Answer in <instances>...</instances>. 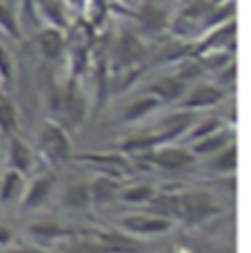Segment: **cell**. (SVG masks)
<instances>
[{
  "instance_id": "cell-1",
  "label": "cell",
  "mask_w": 251,
  "mask_h": 253,
  "mask_svg": "<svg viewBox=\"0 0 251 253\" xmlns=\"http://www.w3.org/2000/svg\"><path fill=\"white\" fill-rule=\"evenodd\" d=\"M43 149L53 157V159H61L67 157V151H69V145H67V137L61 129H57L55 126L45 127L43 131Z\"/></svg>"
},
{
  "instance_id": "cell-2",
  "label": "cell",
  "mask_w": 251,
  "mask_h": 253,
  "mask_svg": "<svg viewBox=\"0 0 251 253\" xmlns=\"http://www.w3.org/2000/svg\"><path fill=\"white\" fill-rule=\"evenodd\" d=\"M222 98V92L214 86H200L196 88L187 100H185V106H206V104H214Z\"/></svg>"
},
{
  "instance_id": "cell-3",
  "label": "cell",
  "mask_w": 251,
  "mask_h": 253,
  "mask_svg": "<svg viewBox=\"0 0 251 253\" xmlns=\"http://www.w3.org/2000/svg\"><path fill=\"white\" fill-rule=\"evenodd\" d=\"M155 161L165 167H185L188 163H192V157L187 151H181V149H167V151H161L155 157Z\"/></svg>"
},
{
  "instance_id": "cell-4",
  "label": "cell",
  "mask_w": 251,
  "mask_h": 253,
  "mask_svg": "<svg viewBox=\"0 0 251 253\" xmlns=\"http://www.w3.org/2000/svg\"><path fill=\"white\" fill-rule=\"evenodd\" d=\"M127 228L135 230V232H163L169 228L167 222L163 220H153V218H129L126 222Z\"/></svg>"
},
{
  "instance_id": "cell-5",
  "label": "cell",
  "mask_w": 251,
  "mask_h": 253,
  "mask_svg": "<svg viewBox=\"0 0 251 253\" xmlns=\"http://www.w3.org/2000/svg\"><path fill=\"white\" fill-rule=\"evenodd\" d=\"M40 43H42V49H43L49 57H57L63 49V40L55 30H45V32L40 36Z\"/></svg>"
},
{
  "instance_id": "cell-6",
  "label": "cell",
  "mask_w": 251,
  "mask_h": 253,
  "mask_svg": "<svg viewBox=\"0 0 251 253\" xmlns=\"http://www.w3.org/2000/svg\"><path fill=\"white\" fill-rule=\"evenodd\" d=\"M151 90L157 92L159 96L167 98V100H173V98L181 96V92L185 90V84H183L181 81H175V79H163V81L157 83Z\"/></svg>"
},
{
  "instance_id": "cell-7",
  "label": "cell",
  "mask_w": 251,
  "mask_h": 253,
  "mask_svg": "<svg viewBox=\"0 0 251 253\" xmlns=\"http://www.w3.org/2000/svg\"><path fill=\"white\" fill-rule=\"evenodd\" d=\"M141 18L151 30H157L165 24V12L161 8H155V6H145L141 12Z\"/></svg>"
},
{
  "instance_id": "cell-8",
  "label": "cell",
  "mask_w": 251,
  "mask_h": 253,
  "mask_svg": "<svg viewBox=\"0 0 251 253\" xmlns=\"http://www.w3.org/2000/svg\"><path fill=\"white\" fill-rule=\"evenodd\" d=\"M155 106H157V100H155V98H143V100H139V102H135V104L129 106V110L126 112V118H127V120L139 118V116L147 114V112H149L151 108H155Z\"/></svg>"
},
{
  "instance_id": "cell-9",
  "label": "cell",
  "mask_w": 251,
  "mask_h": 253,
  "mask_svg": "<svg viewBox=\"0 0 251 253\" xmlns=\"http://www.w3.org/2000/svg\"><path fill=\"white\" fill-rule=\"evenodd\" d=\"M16 124V116H14V108L12 104L0 94V126L4 129H12Z\"/></svg>"
},
{
  "instance_id": "cell-10",
  "label": "cell",
  "mask_w": 251,
  "mask_h": 253,
  "mask_svg": "<svg viewBox=\"0 0 251 253\" xmlns=\"http://www.w3.org/2000/svg\"><path fill=\"white\" fill-rule=\"evenodd\" d=\"M49 187H51V181H49V179H42V181H38L36 187H34L32 192H30V196H28V206H36V204H40V202L45 198V194L49 192Z\"/></svg>"
},
{
  "instance_id": "cell-11",
  "label": "cell",
  "mask_w": 251,
  "mask_h": 253,
  "mask_svg": "<svg viewBox=\"0 0 251 253\" xmlns=\"http://www.w3.org/2000/svg\"><path fill=\"white\" fill-rule=\"evenodd\" d=\"M12 161L18 169H28L30 167V153L20 141L12 143Z\"/></svg>"
},
{
  "instance_id": "cell-12",
  "label": "cell",
  "mask_w": 251,
  "mask_h": 253,
  "mask_svg": "<svg viewBox=\"0 0 251 253\" xmlns=\"http://www.w3.org/2000/svg\"><path fill=\"white\" fill-rule=\"evenodd\" d=\"M114 190H116L114 183H110L106 179H100V181L94 183V198L100 200V202H104V200H108L114 194Z\"/></svg>"
},
{
  "instance_id": "cell-13",
  "label": "cell",
  "mask_w": 251,
  "mask_h": 253,
  "mask_svg": "<svg viewBox=\"0 0 251 253\" xmlns=\"http://www.w3.org/2000/svg\"><path fill=\"white\" fill-rule=\"evenodd\" d=\"M0 26H2L6 32H10V36H18L16 18H14V14H12L4 4H0Z\"/></svg>"
},
{
  "instance_id": "cell-14",
  "label": "cell",
  "mask_w": 251,
  "mask_h": 253,
  "mask_svg": "<svg viewBox=\"0 0 251 253\" xmlns=\"http://www.w3.org/2000/svg\"><path fill=\"white\" fill-rule=\"evenodd\" d=\"M190 120H192V116H188V114H179V116L167 120V122H165V126L169 127L167 137H169V135H175V133H179V131H183V129L188 126Z\"/></svg>"
},
{
  "instance_id": "cell-15",
  "label": "cell",
  "mask_w": 251,
  "mask_h": 253,
  "mask_svg": "<svg viewBox=\"0 0 251 253\" xmlns=\"http://www.w3.org/2000/svg\"><path fill=\"white\" fill-rule=\"evenodd\" d=\"M236 163H238V151L232 147V149H228L220 159H216L214 167H216V169H226V171H230V169H236Z\"/></svg>"
},
{
  "instance_id": "cell-16",
  "label": "cell",
  "mask_w": 251,
  "mask_h": 253,
  "mask_svg": "<svg viewBox=\"0 0 251 253\" xmlns=\"http://www.w3.org/2000/svg\"><path fill=\"white\" fill-rule=\"evenodd\" d=\"M67 202L71 206H84L86 204V189L84 187H73L67 194Z\"/></svg>"
},
{
  "instance_id": "cell-17",
  "label": "cell",
  "mask_w": 251,
  "mask_h": 253,
  "mask_svg": "<svg viewBox=\"0 0 251 253\" xmlns=\"http://www.w3.org/2000/svg\"><path fill=\"white\" fill-rule=\"evenodd\" d=\"M18 187H20V177L16 173L8 175V179L4 183V189H2V198H12L18 192Z\"/></svg>"
},
{
  "instance_id": "cell-18",
  "label": "cell",
  "mask_w": 251,
  "mask_h": 253,
  "mask_svg": "<svg viewBox=\"0 0 251 253\" xmlns=\"http://www.w3.org/2000/svg\"><path fill=\"white\" fill-rule=\"evenodd\" d=\"M122 55H126V59H133L139 55V45L131 36H127L122 43Z\"/></svg>"
},
{
  "instance_id": "cell-19",
  "label": "cell",
  "mask_w": 251,
  "mask_h": 253,
  "mask_svg": "<svg viewBox=\"0 0 251 253\" xmlns=\"http://www.w3.org/2000/svg\"><path fill=\"white\" fill-rule=\"evenodd\" d=\"M224 141H226V135H214V137H208V139H204L198 147H196V151H212V149H216V147H220V145H224Z\"/></svg>"
},
{
  "instance_id": "cell-20",
  "label": "cell",
  "mask_w": 251,
  "mask_h": 253,
  "mask_svg": "<svg viewBox=\"0 0 251 253\" xmlns=\"http://www.w3.org/2000/svg\"><path fill=\"white\" fill-rule=\"evenodd\" d=\"M149 194H151V190L147 189V187H137V189L133 190H127L126 192V198L127 200H133V202H139V200L149 198Z\"/></svg>"
},
{
  "instance_id": "cell-21",
  "label": "cell",
  "mask_w": 251,
  "mask_h": 253,
  "mask_svg": "<svg viewBox=\"0 0 251 253\" xmlns=\"http://www.w3.org/2000/svg\"><path fill=\"white\" fill-rule=\"evenodd\" d=\"M32 232L42 234V236H57V234H61V230H57L53 226H34Z\"/></svg>"
},
{
  "instance_id": "cell-22",
  "label": "cell",
  "mask_w": 251,
  "mask_h": 253,
  "mask_svg": "<svg viewBox=\"0 0 251 253\" xmlns=\"http://www.w3.org/2000/svg\"><path fill=\"white\" fill-rule=\"evenodd\" d=\"M0 73H2L4 77L10 75V61H8V55L4 53L2 47H0Z\"/></svg>"
},
{
  "instance_id": "cell-23",
  "label": "cell",
  "mask_w": 251,
  "mask_h": 253,
  "mask_svg": "<svg viewBox=\"0 0 251 253\" xmlns=\"http://www.w3.org/2000/svg\"><path fill=\"white\" fill-rule=\"evenodd\" d=\"M216 126H218V124H216L214 120H210V122H206V126H202L200 129H196V133H194V135H196V137H200V135H204V133H210Z\"/></svg>"
},
{
  "instance_id": "cell-24",
  "label": "cell",
  "mask_w": 251,
  "mask_h": 253,
  "mask_svg": "<svg viewBox=\"0 0 251 253\" xmlns=\"http://www.w3.org/2000/svg\"><path fill=\"white\" fill-rule=\"evenodd\" d=\"M14 253H30V252H14Z\"/></svg>"
}]
</instances>
